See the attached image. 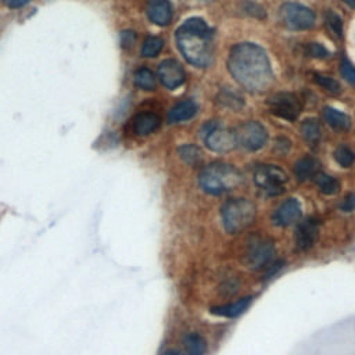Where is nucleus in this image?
I'll list each match as a JSON object with an SVG mask.
<instances>
[{"label":"nucleus","instance_id":"1","mask_svg":"<svg viewBox=\"0 0 355 355\" xmlns=\"http://www.w3.org/2000/svg\"><path fill=\"white\" fill-rule=\"evenodd\" d=\"M227 69L234 80L251 93H262L273 83L268 54L255 43H239L232 47Z\"/></svg>","mask_w":355,"mask_h":355},{"label":"nucleus","instance_id":"2","mask_svg":"<svg viewBox=\"0 0 355 355\" xmlns=\"http://www.w3.org/2000/svg\"><path fill=\"white\" fill-rule=\"evenodd\" d=\"M176 44L182 55L194 67H208L214 57V33L201 18L184 21L176 31Z\"/></svg>","mask_w":355,"mask_h":355},{"label":"nucleus","instance_id":"3","mask_svg":"<svg viewBox=\"0 0 355 355\" xmlns=\"http://www.w3.org/2000/svg\"><path fill=\"white\" fill-rule=\"evenodd\" d=\"M243 176L237 168L225 162H212L204 166L198 175L200 187L212 196H220L237 189Z\"/></svg>","mask_w":355,"mask_h":355},{"label":"nucleus","instance_id":"4","mask_svg":"<svg viewBox=\"0 0 355 355\" xmlns=\"http://www.w3.org/2000/svg\"><path fill=\"white\" fill-rule=\"evenodd\" d=\"M257 216V207L248 198L227 200L220 208V219L225 230L230 234L245 230Z\"/></svg>","mask_w":355,"mask_h":355},{"label":"nucleus","instance_id":"5","mask_svg":"<svg viewBox=\"0 0 355 355\" xmlns=\"http://www.w3.org/2000/svg\"><path fill=\"white\" fill-rule=\"evenodd\" d=\"M255 184L269 196H277L284 191L287 175L276 165H259L254 171Z\"/></svg>","mask_w":355,"mask_h":355},{"label":"nucleus","instance_id":"6","mask_svg":"<svg viewBox=\"0 0 355 355\" xmlns=\"http://www.w3.org/2000/svg\"><path fill=\"white\" fill-rule=\"evenodd\" d=\"M279 18L284 26L294 31H304L315 24L313 11L298 3H284L279 10Z\"/></svg>","mask_w":355,"mask_h":355},{"label":"nucleus","instance_id":"7","mask_svg":"<svg viewBox=\"0 0 355 355\" xmlns=\"http://www.w3.org/2000/svg\"><path fill=\"white\" fill-rule=\"evenodd\" d=\"M275 255V244L265 237H254L244 252V262L251 269H262L270 266Z\"/></svg>","mask_w":355,"mask_h":355},{"label":"nucleus","instance_id":"8","mask_svg":"<svg viewBox=\"0 0 355 355\" xmlns=\"http://www.w3.org/2000/svg\"><path fill=\"white\" fill-rule=\"evenodd\" d=\"M269 111L286 121H295L302 111V101L294 93H276L266 101Z\"/></svg>","mask_w":355,"mask_h":355},{"label":"nucleus","instance_id":"9","mask_svg":"<svg viewBox=\"0 0 355 355\" xmlns=\"http://www.w3.org/2000/svg\"><path fill=\"white\" fill-rule=\"evenodd\" d=\"M204 143L215 153H227L237 146L234 130L220 128L216 123H208L204 126Z\"/></svg>","mask_w":355,"mask_h":355},{"label":"nucleus","instance_id":"10","mask_svg":"<svg viewBox=\"0 0 355 355\" xmlns=\"http://www.w3.org/2000/svg\"><path fill=\"white\" fill-rule=\"evenodd\" d=\"M237 146H241L245 150L255 151L265 146L268 133L266 129L257 121H250L241 123L234 129Z\"/></svg>","mask_w":355,"mask_h":355},{"label":"nucleus","instance_id":"11","mask_svg":"<svg viewBox=\"0 0 355 355\" xmlns=\"http://www.w3.org/2000/svg\"><path fill=\"white\" fill-rule=\"evenodd\" d=\"M157 73H158L159 82L168 89L179 87L186 79V73L182 65L176 60H171V58L164 60L158 65Z\"/></svg>","mask_w":355,"mask_h":355},{"label":"nucleus","instance_id":"12","mask_svg":"<svg viewBox=\"0 0 355 355\" xmlns=\"http://www.w3.org/2000/svg\"><path fill=\"white\" fill-rule=\"evenodd\" d=\"M301 216V205L295 198H288L280 204L272 215V222L275 226H288L297 222Z\"/></svg>","mask_w":355,"mask_h":355},{"label":"nucleus","instance_id":"13","mask_svg":"<svg viewBox=\"0 0 355 355\" xmlns=\"http://www.w3.org/2000/svg\"><path fill=\"white\" fill-rule=\"evenodd\" d=\"M319 232V220L315 218H308L301 222L295 230V245L300 251L311 248L316 240Z\"/></svg>","mask_w":355,"mask_h":355},{"label":"nucleus","instance_id":"14","mask_svg":"<svg viewBox=\"0 0 355 355\" xmlns=\"http://www.w3.org/2000/svg\"><path fill=\"white\" fill-rule=\"evenodd\" d=\"M146 11L150 21L161 26L168 25L173 17V7L169 0H150Z\"/></svg>","mask_w":355,"mask_h":355},{"label":"nucleus","instance_id":"15","mask_svg":"<svg viewBox=\"0 0 355 355\" xmlns=\"http://www.w3.org/2000/svg\"><path fill=\"white\" fill-rule=\"evenodd\" d=\"M159 123H161V118L155 112L144 111L137 114L132 119V130L139 136H147L154 130H157Z\"/></svg>","mask_w":355,"mask_h":355},{"label":"nucleus","instance_id":"16","mask_svg":"<svg viewBox=\"0 0 355 355\" xmlns=\"http://www.w3.org/2000/svg\"><path fill=\"white\" fill-rule=\"evenodd\" d=\"M196 112H197L196 103L191 100H183L171 108V111L168 114V121L171 123H179V122L193 118L196 115Z\"/></svg>","mask_w":355,"mask_h":355},{"label":"nucleus","instance_id":"17","mask_svg":"<svg viewBox=\"0 0 355 355\" xmlns=\"http://www.w3.org/2000/svg\"><path fill=\"white\" fill-rule=\"evenodd\" d=\"M250 304H251V297H243L234 302L215 306L211 309V312L214 315H218L222 318H236V316L241 315L248 308Z\"/></svg>","mask_w":355,"mask_h":355},{"label":"nucleus","instance_id":"18","mask_svg":"<svg viewBox=\"0 0 355 355\" xmlns=\"http://www.w3.org/2000/svg\"><path fill=\"white\" fill-rule=\"evenodd\" d=\"M207 349V343L198 333H187L183 337V349L180 355H204Z\"/></svg>","mask_w":355,"mask_h":355},{"label":"nucleus","instance_id":"19","mask_svg":"<svg viewBox=\"0 0 355 355\" xmlns=\"http://www.w3.org/2000/svg\"><path fill=\"white\" fill-rule=\"evenodd\" d=\"M323 118L329 123V126L337 130H347L351 126L349 116L331 107H326L323 110Z\"/></svg>","mask_w":355,"mask_h":355},{"label":"nucleus","instance_id":"20","mask_svg":"<svg viewBox=\"0 0 355 355\" xmlns=\"http://www.w3.org/2000/svg\"><path fill=\"white\" fill-rule=\"evenodd\" d=\"M318 161L312 157H302L295 162L294 166V173L298 180H306L309 178H315L318 173Z\"/></svg>","mask_w":355,"mask_h":355},{"label":"nucleus","instance_id":"21","mask_svg":"<svg viewBox=\"0 0 355 355\" xmlns=\"http://www.w3.org/2000/svg\"><path fill=\"white\" fill-rule=\"evenodd\" d=\"M135 85L141 90H154L155 89V76L148 68H139L135 72Z\"/></svg>","mask_w":355,"mask_h":355},{"label":"nucleus","instance_id":"22","mask_svg":"<svg viewBox=\"0 0 355 355\" xmlns=\"http://www.w3.org/2000/svg\"><path fill=\"white\" fill-rule=\"evenodd\" d=\"M315 182L319 190L324 194H336L340 189V183L336 178L327 175V173H316L315 175Z\"/></svg>","mask_w":355,"mask_h":355},{"label":"nucleus","instance_id":"23","mask_svg":"<svg viewBox=\"0 0 355 355\" xmlns=\"http://www.w3.org/2000/svg\"><path fill=\"white\" fill-rule=\"evenodd\" d=\"M301 135L304 136V139L308 143H316L320 137V125L316 119L311 118V119H305L301 123Z\"/></svg>","mask_w":355,"mask_h":355},{"label":"nucleus","instance_id":"24","mask_svg":"<svg viewBox=\"0 0 355 355\" xmlns=\"http://www.w3.org/2000/svg\"><path fill=\"white\" fill-rule=\"evenodd\" d=\"M178 154L182 161L189 165H196L201 159V151L194 144H183L178 148Z\"/></svg>","mask_w":355,"mask_h":355},{"label":"nucleus","instance_id":"25","mask_svg":"<svg viewBox=\"0 0 355 355\" xmlns=\"http://www.w3.org/2000/svg\"><path fill=\"white\" fill-rule=\"evenodd\" d=\"M164 46V40L158 36H148L141 44V55L143 57H155Z\"/></svg>","mask_w":355,"mask_h":355},{"label":"nucleus","instance_id":"26","mask_svg":"<svg viewBox=\"0 0 355 355\" xmlns=\"http://www.w3.org/2000/svg\"><path fill=\"white\" fill-rule=\"evenodd\" d=\"M324 21H326V25L330 29V32L334 33L337 37H341V33H343L341 18L336 12L327 11L326 15H324Z\"/></svg>","mask_w":355,"mask_h":355},{"label":"nucleus","instance_id":"27","mask_svg":"<svg viewBox=\"0 0 355 355\" xmlns=\"http://www.w3.org/2000/svg\"><path fill=\"white\" fill-rule=\"evenodd\" d=\"M334 158H336V161H337L341 166L348 168V166L352 165V162H354V159H355V154H354L348 147L341 146V147H338V148L334 151Z\"/></svg>","mask_w":355,"mask_h":355},{"label":"nucleus","instance_id":"28","mask_svg":"<svg viewBox=\"0 0 355 355\" xmlns=\"http://www.w3.org/2000/svg\"><path fill=\"white\" fill-rule=\"evenodd\" d=\"M315 80L318 82V85H320L329 93H331V94H338L340 93V85L333 78L324 76V75H320V73H315Z\"/></svg>","mask_w":355,"mask_h":355},{"label":"nucleus","instance_id":"29","mask_svg":"<svg viewBox=\"0 0 355 355\" xmlns=\"http://www.w3.org/2000/svg\"><path fill=\"white\" fill-rule=\"evenodd\" d=\"M340 72L343 75V78L355 87V67L347 60V58H343L341 60V64H340Z\"/></svg>","mask_w":355,"mask_h":355},{"label":"nucleus","instance_id":"30","mask_svg":"<svg viewBox=\"0 0 355 355\" xmlns=\"http://www.w3.org/2000/svg\"><path fill=\"white\" fill-rule=\"evenodd\" d=\"M305 54L309 57H315V58H324L327 57V50L319 44V43H308L305 46Z\"/></svg>","mask_w":355,"mask_h":355},{"label":"nucleus","instance_id":"31","mask_svg":"<svg viewBox=\"0 0 355 355\" xmlns=\"http://www.w3.org/2000/svg\"><path fill=\"white\" fill-rule=\"evenodd\" d=\"M225 105H229L230 108H240L241 107V98L232 94V93H226V94H222V100H220Z\"/></svg>","mask_w":355,"mask_h":355},{"label":"nucleus","instance_id":"32","mask_svg":"<svg viewBox=\"0 0 355 355\" xmlns=\"http://www.w3.org/2000/svg\"><path fill=\"white\" fill-rule=\"evenodd\" d=\"M136 42V35L132 31H126L121 33V43L123 47H132Z\"/></svg>","mask_w":355,"mask_h":355},{"label":"nucleus","instance_id":"33","mask_svg":"<svg viewBox=\"0 0 355 355\" xmlns=\"http://www.w3.org/2000/svg\"><path fill=\"white\" fill-rule=\"evenodd\" d=\"M341 209L343 211H345V212H349V211H352L354 208H355V194L352 193V194H348L345 198H344V201L341 202Z\"/></svg>","mask_w":355,"mask_h":355},{"label":"nucleus","instance_id":"34","mask_svg":"<svg viewBox=\"0 0 355 355\" xmlns=\"http://www.w3.org/2000/svg\"><path fill=\"white\" fill-rule=\"evenodd\" d=\"M31 0H3V3L10 7V8H19L22 6H25L26 3H29Z\"/></svg>","mask_w":355,"mask_h":355},{"label":"nucleus","instance_id":"35","mask_svg":"<svg viewBox=\"0 0 355 355\" xmlns=\"http://www.w3.org/2000/svg\"><path fill=\"white\" fill-rule=\"evenodd\" d=\"M162 355H180V354H179V351H176V349H168V351H165Z\"/></svg>","mask_w":355,"mask_h":355},{"label":"nucleus","instance_id":"36","mask_svg":"<svg viewBox=\"0 0 355 355\" xmlns=\"http://www.w3.org/2000/svg\"><path fill=\"white\" fill-rule=\"evenodd\" d=\"M344 3H347L349 7H355V0H343Z\"/></svg>","mask_w":355,"mask_h":355}]
</instances>
